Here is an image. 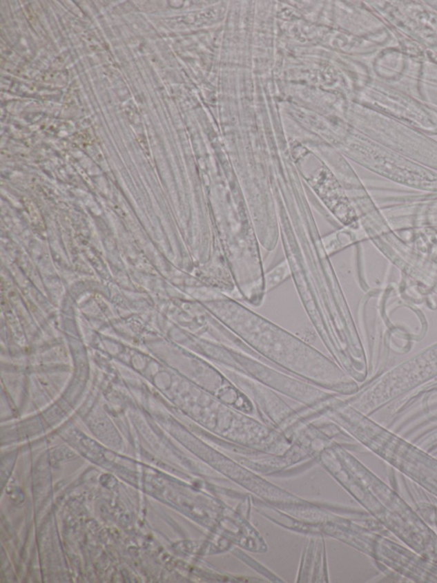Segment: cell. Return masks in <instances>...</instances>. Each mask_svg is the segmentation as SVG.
Listing matches in <instances>:
<instances>
[{"instance_id":"6da1fadb","label":"cell","mask_w":437,"mask_h":583,"mask_svg":"<svg viewBox=\"0 0 437 583\" xmlns=\"http://www.w3.org/2000/svg\"><path fill=\"white\" fill-rule=\"evenodd\" d=\"M290 276V267H289L287 262H282L281 264L276 266L266 275L264 280L265 292L275 289Z\"/></svg>"}]
</instances>
